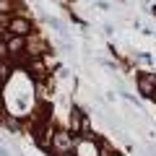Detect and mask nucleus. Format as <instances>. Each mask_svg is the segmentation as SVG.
Segmentation results:
<instances>
[{
	"label": "nucleus",
	"mask_w": 156,
	"mask_h": 156,
	"mask_svg": "<svg viewBox=\"0 0 156 156\" xmlns=\"http://www.w3.org/2000/svg\"><path fill=\"white\" fill-rule=\"evenodd\" d=\"M70 128H73V133L83 130V120H81V112H78V109L70 112Z\"/></svg>",
	"instance_id": "39448f33"
},
{
	"label": "nucleus",
	"mask_w": 156,
	"mask_h": 156,
	"mask_svg": "<svg viewBox=\"0 0 156 156\" xmlns=\"http://www.w3.org/2000/svg\"><path fill=\"white\" fill-rule=\"evenodd\" d=\"M60 156H73V154H60Z\"/></svg>",
	"instance_id": "6e6552de"
},
{
	"label": "nucleus",
	"mask_w": 156,
	"mask_h": 156,
	"mask_svg": "<svg viewBox=\"0 0 156 156\" xmlns=\"http://www.w3.org/2000/svg\"><path fill=\"white\" fill-rule=\"evenodd\" d=\"M0 156H8V151H5V148H3V146H0Z\"/></svg>",
	"instance_id": "0eeeda50"
},
{
	"label": "nucleus",
	"mask_w": 156,
	"mask_h": 156,
	"mask_svg": "<svg viewBox=\"0 0 156 156\" xmlns=\"http://www.w3.org/2000/svg\"><path fill=\"white\" fill-rule=\"evenodd\" d=\"M0 13H8V0H0Z\"/></svg>",
	"instance_id": "423d86ee"
},
{
	"label": "nucleus",
	"mask_w": 156,
	"mask_h": 156,
	"mask_svg": "<svg viewBox=\"0 0 156 156\" xmlns=\"http://www.w3.org/2000/svg\"><path fill=\"white\" fill-rule=\"evenodd\" d=\"M154 13H156V8H154Z\"/></svg>",
	"instance_id": "9d476101"
},
{
	"label": "nucleus",
	"mask_w": 156,
	"mask_h": 156,
	"mask_svg": "<svg viewBox=\"0 0 156 156\" xmlns=\"http://www.w3.org/2000/svg\"><path fill=\"white\" fill-rule=\"evenodd\" d=\"M138 86H140V94L143 96H156V73H143L138 78Z\"/></svg>",
	"instance_id": "f257e3e1"
},
{
	"label": "nucleus",
	"mask_w": 156,
	"mask_h": 156,
	"mask_svg": "<svg viewBox=\"0 0 156 156\" xmlns=\"http://www.w3.org/2000/svg\"><path fill=\"white\" fill-rule=\"evenodd\" d=\"M26 47V42H23V37H11L8 39V50L13 52V55H18V52Z\"/></svg>",
	"instance_id": "20e7f679"
},
{
	"label": "nucleus",
	"mask_w": 156,
	"mask_h": 156,
	"mask_svg": "<svg viewBox=\"0 0 156 156\" xmlns=\"http://www.w3.org/2000/svg\"><path fill=\"white\" fill-rule=\"evenodd\" d=\"M11 31L16 34V37H23V34L31 31V23H29L26 18H13L11 21Z\"/></svg>",
	"instance_id": "7ed1b4c3"
},
{
	"label": "nucleus",
	"mask_w": 156,
	"mask_h": 156,
	"mask_svg": "<svg viewBox=\"0 0 156 156\" xmlns=\"http://www.w3.org/2000/svg\"><path fill=\"white\" fill-rule=\"evenodd\" d=\"M112 156H122V154H112Z\"/></svg>",
	"instance_id": "1a4fd4ad"
},
{
	"label": "nucleus",
	"mask_w": 156,
	"mask_h": 156,
	"mask_svg": "<svg viewBox=\"0 0 156 156\" xmlns=\"http://www.w3.org/2000/svg\"><path fill=\"white\" fill-rule=\"evenodd\" d=\"M73 143H76V140H73L70 133H55V135H52V146H55L60 154H70Z\"/></svg>",
	"instance_id": "f03ea898"
}]
</instances>
